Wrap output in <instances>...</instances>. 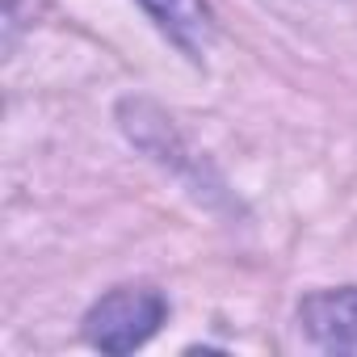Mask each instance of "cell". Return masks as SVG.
<instances>
[{
	"instance_id": "6da1fadb",
	"label": "cell",
	"mask_w": 357,
	"mask_h": 357,
	"mask_svg": "<svg viewBox=\"0 0 357 357\" xmlns=\"http://www.w3.org/2000/svg\"><path fill=\"white\" fill-rule=\"evenodd\" d=\"M168 303L160 290L151 286H118L105 298H97L84 315V336L93 349L101 353H130L143 340H151V332L164 324Z\"/></svg>"
},
{
	"instance_id": "7a4b0ae2",
	"label": "cell",
	"mask_w": 357,
	"mask_h": 357,
	"mask_svg": "<svg viewBox=\"0 0 357 357\" xmlns=\"http://www.w3.org/2000/svg\"><path fill=\"white\" fill-rule=\"evenodd\" d=\"M298 328L324 353H357V286L307 294L298 303Z\"/></svg>"
},
{
	"instance_id": "3957f363",
	"label": "cell",
	"mask_w": 357,
	"mask_h": 357,
	"mask_svg": "<svg viewBox=\"0 0 357 357\" xmlns=\"http://www.w3.org/2000/svg\"><path fill=\"white\" fill-rule=\"evenodd\" d=\"M139 5L185 55H194V59L206 55V47L215 38V17H211L206 0H139Z\"/></svg>"
}]
</instances>
